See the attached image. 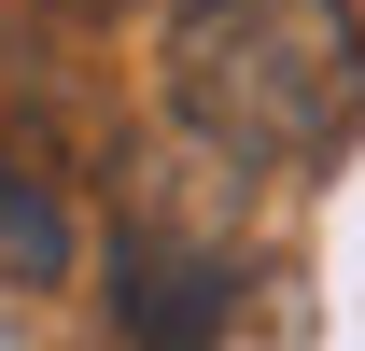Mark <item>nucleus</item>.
<instances>
[{"label": "nucleus", "mask_w": 365, "mask_h": 351, "mask_svg": "<svg viewBox=\"0 0 365 351\" xmlns=\"http://www.w3.org/2000/svg\"><path fill=\"white\" fill-rule=\"evenodd\" d=\"M56 14H127V0H56Z\"/></svg>", "instance_id": "4"}, {"label": "nucleus", "mask_w": 365, "mask_h": 351, "mask_svg": "<svg viewBox=\"0 0 365 351\" xmlns=\"http://www.w3.org/2000/svg\"><path fill=\"white\" fill-rule=\"evenodd\" d=\"M225 323H239V239L140 197L113 225V337L127 351H225Z\"/></svg>", "instance_id": "2"}, {"label": "nucleus", "mask_w": 365, "mask_h": 351, "mask_svg": "<svg viewBox=\"0 0 365 351\" xmlns=\"http://www.w3.org/2000/svg\"><path fill=\"white\" fill-rule=\"evenodd\" d=\"M155 71H169V127L211 169H337L365 127L351 0H182Z\"/></svg>", "instance_id": "1"}, {"label": "nucleus", "mask_w": 365, "mask_h": 351, "mask_svg": "<svg viewBox=\"0 0 365 351\" xmlns=\"http://www.w3.org/2000/svg\"><path fill=\"white\" fill-rule=\"evenodd\" d=\"M71 253H85V225H71L56 169L0 141V281H14V295H43V281H71Z\"/></svg>", "instance_id": "3"}]
</instances>
